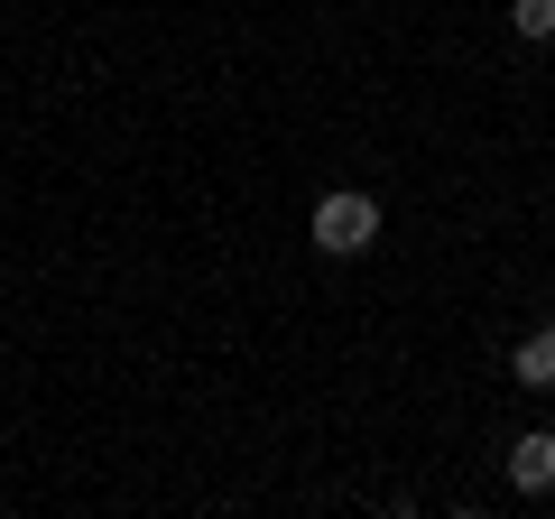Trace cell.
Wrapping results in <instances>:
<instances>
[{"instance_id":"1","label":"cell","mask_w":555,"mask_h":519,"mask_svg":"<svg viewBox=\"0 0 555 519\" xmlns=\"http://www.w3.org/2000/svg\"><path fill=\"white\" fill-rule=\"evenodd\" d=\"M371 241H379V204L371 195H324L315 204V251L352 260V251H371Z\"/></svg>"},{"instance_id":"4","label":"cell","mask_w":555,"mask_h":519,"mask_svg":"<svg viewBox=\"0 0 555 519\" xmlns=\"http://www.w3.org/2000/svg\"><path fill=\"white\" fill-rule=\"evenodd\" d=\"M509 28L518 38H555V0H509Z\"/></svg>"},{"instance_id":"2","label":"cell","mask_w":555,"mask_h":519,"mask_svg":"<svg viewBox=\"0 0 555 519\" xmlns=\"http://www.w3.org/2000/svg\"><path fill=\"white\" fill-rule=\"evenodd\" d=\"M509 482H518V492H546V482H555V436H518L509 445Z\"/></svg>"},{"instance_id":"3","label":"cell","mask_w":555,"mask_h":519,"mask_svg":"<svg viewBox=\"0 0 555 519\" xmlns=\"http://www.w3.org/2000/svg\"><path fill=\"white\" fill-rule=\"evenodd\" d=\"M518 380H528V390H555V325H537L528 343H518V362H509Z\"/></svg>"}]
</instances>
